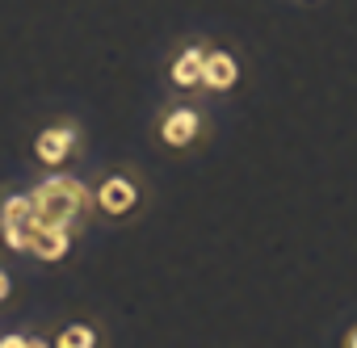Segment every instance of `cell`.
Here are the masks:
<instances>
[{
  "instance_id": "obj_9",
  "label": "cell",
  "mask_w": 357,
  "mask_h": 348,
  "mask_svg": "<svg viewBox=\"0 0 357 348\" xmlns=\"http://www.w3.org/2000/svg\"><path fill=\"white\" fill-rule=\"evenodd\" d=\"M59 348H93L97 344V331L93 327H84V323H72V327H63L59 331V340H55Z\"/></svg>"
},
{
  "instance_id": "obj_4",
  "label": "cell",
  "mask_w": 357,
  "mask_h": 348,
  "mask_svg": "<svg viewBox=\"0 0 357 348\" xmlns=\"http://www.w3.org/2000/svg\"><path fill=\"white\" fill-rule=\"evenodd\" d=\"M72 151H76V130H72V126H47V130L34 139V155H38V164H47V168H63V164L72 159Z\"/></svg>"
},
{
  "instance_id": "obj_12",
  "label": "cell",
  "mask_w": 357,
  "mask_h": 348,
  "mask_svg": "<svg viewBox=\"0 0 357 348\" xmlns=\"http://www.w3.org/2000/svg\"><path fill=\"white\" fill-rule=\"evenodd\" d=\"M344 348H357V327H353V331L344 335Z\"/></svg>"
},
{
  "instance_id": "obj_6",
  "label": "cell",
  "mask_w": 357,
  "mask_h": 348,
  "mask_svg": "<svg viewBox=\"0 0 357 348\" xmlns=\"http://www.w3.org/2000/svg\"><path fill=\"white\" fill-rule=\"evenodd\" d=\"M236 80H240L236 55H227V51H206V59H202V88L227 93V88H236Z\"/></svg>"
},
{
  "instance_id": "obj_11",
  "label": "cell",
  "mask_w": 357,
  "mask_h": 348,
  "mask_svg": "<svg viewBox=\"0 0 357 348\" xmlns=\"http://www.w3.org/2000/svg\"><path fill=\"white\" fill-rule=\"evenodd\" d=\"M9 294H13V281H9V273H5V269H0V302H5Z\"/></svg>"
},
{
  "instance_id": "obj_1",
  "label": "cell",
  "mask_w": 357,
  "mask_h": 348,
  "mask_svg": "<svg viewBox=\"0 0 357 348\" xmlns=\"http://www.w3.org/2000/svg\"><path fill=\"white\" fill-rule=\"evenodd\" d=\"M30 206H34V219H38L43 227H63V231H72V227L84 219V210H93V193H89L76 177L59 172V177H47L38 189H30Z\"/></svg>"
},
{
  "instance_id": "obj_10",
  "label": "cell",
  "mask_w": 357,
  "mask_h": 348,
  "mask_svg": "<svg viewBox=\"0 0 357 348\" xmlns=\"http://www.w3.org/2000/svg\"><path fill=\"white\" fill-rule=\"evenodd\" d=\"M26 344H34V340H26V335H0V348H26Z\"/></svg>"
},
{
  "instance_id": "obj_5",
  "label": "cell",
  "mask_w": 357,
  "mask_h": 348,
  "mask_svg": "<svg viewBox=\"0 0 357 348\" xmlns=\"http://www.w3.org/2000/svg\"><path fill=\"white\" fill-rule=\"evenodd\" d=\"M198 130H202V118H198V109H190V105L168 109V118L160 122V139H164L168 147H190V143L198 139Z\"/></svg>"
},
{
  "instance_id": "obj_2",
  "label": "cell",
  "mask_w": 357,
  "mask_h": 348,
  "mask_svg": "<svg viewBox=\"0 0 357 348\" xmlns=\"http://www.w3.org/2000/svg\"><path fill=\"white\" fill-rule=\"evenodd\" d=\"M38 219H34V206H30V193H13L0 206V235L13 252H26L30 248V235H34Z\"/></svg>"
},
{
  "instance_id": "obj_8",
  "label": "cell",
  "mask_w": 357,
  "mask_h": 348,
  "mask_svg": "<svg viewBox=\"0 0 357 348\" xmlns=\"http://www.w3.org/2000/svg\"><path fill=\"white\" fill-rule=\"evenodd\" d=\"M202 59H206V51H198V47L181 51V55L172 59V68H168V80L176 88H198L202 84Z\"/></svg>"
},
{
  "instance_id": "obj_3",
  "label": "cell",
  "mask_w": 357,
  "mask_h": 348,
  "mask_svg": "<svg viewBox=\"0 0 357 348\" xmlns=\"http://www.w3.org/2000/svg\"><path fill=\"white\" fill-rule=\"evenodd\" d=\"M93 202H97V210H101V214L122 219V214H130V210L139 206V189H135V181H130V177H105V181L97 185Z\"/></svg>"
},
{
  "instance_id": "obj_7",
  "label": "cell",
  "mask_w": 357,
  "mask_h": 348,
  "mask_svg": "<svg viewBox=\"0 0 357 348\" xmlns=\"http://www.w3.org/2000/svg\"><path fill=\"white\" fill-rule=\"evenodd\" d=\"M26 252L38 256V260H47V264H55V260H63V256L72 252V231H63V227H43V223H38Z\"/></svg>"
}]
</instances>
